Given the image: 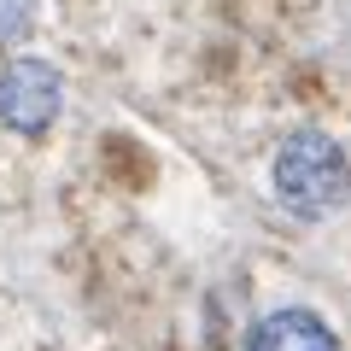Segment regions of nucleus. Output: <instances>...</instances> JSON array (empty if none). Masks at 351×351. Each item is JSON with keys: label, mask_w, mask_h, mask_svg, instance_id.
<instances>
[{"label": "nucleus", "mask_w": 351, "mask_h": 351, "mask_svg": "<svg viewBox=\"0 0 351 351\" xmlns=\"http://www.w3.org/2000/svg\"><path fill=\"white\" fill-rule=\"evenodd\" d=\"M269 188H276L281 211L299 223H328L346 205V152L328 129H299L276 147L269 164Z\"/></svg>", "instance_id": "obj_1"}, {"label": "nucleus", "mask_w": 351, "mask_h": 351, "mask_svg": "<svg viewBox=\"0 0 351 351\" xmlns=\"http://www.w3.org/2000/svg\"><path fill=\"white\" fill-rule=\"evenodd\" d=\"M59 112H64V76L53 59L18 53L0 64V129L36 141L59 123Z\"/></svg>", "instance_id": "obj_2"}, {"label": "nucleus", "mask_w": 351, "mask_h": 351, "mask_svg": "<svg viewBox=\"0 0 351 351\" xmlns=\"http://www.w3.org/2000/svg\"><path fill=\"white\" fill-rule=\"evenodd\" d=\"M246 351H339V334L328 328V316L304 311V304H281L252 322Z\"/></svg>", "instance_id": "obj_3"}, {"label": "nucleus", "mask_w": 351, "mask_h": 351, "mask_svg": "<svg viewBox=\"0 0 351 351\" xmlns=\"http://www.w3.org/2000/svg\"><path fill=\"white\" fill-rule=\"evenodd\" d=\"M41 0H0V47H24L36 36Z\"/></svg>", "instance_id": "obj_4"}]
</instances>
